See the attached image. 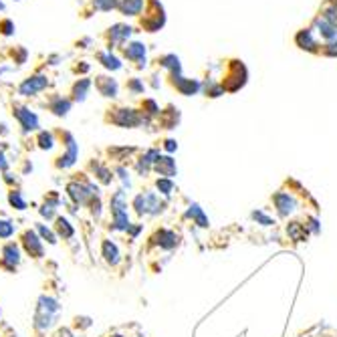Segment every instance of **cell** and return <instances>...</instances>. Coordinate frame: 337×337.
Instances as JSON below:
<instances>
[{
	"label": "cell",
	"mask_w": 337,
	"mask_h": 337,
	"mask_svg": "<svg viewBox=\"0 0 337 337\" xmlns=\"http://www.w3.org/2000/svg\"><path fill=\"white\" fill-rule=\"evenodd\" d=\"M113 337H121V335H113Z\"/></svg>",
	"instance_id": "bcb514c9"
},
{
	"label": "cell",
	"mask_w": 337,
	"mask_h": 337,
	"mask_svg": "<svg viewBox=\"0 0 337 337\" xmlns=\"http://www.w3.org/2000/svg\"><path fill=\"white\" fill-rule=\"evenodd\" d=\"M95 87L97 91L103 95V97H117V81L111 79V77H105V75H99L95 79Z\"/></svg>",
	"instance_id": "9a60e30c"
},
{
	"label": "cell",
	"mask_w": 337,
	"mask_h": 337,
	"mask_svg": "<svg viewBox=\"0 0 337 337\" xmlns=\"http://www.w3.org/2000/svg\"><path fill=\"white\" fill-rule=\"evenodd\" d=\"M79 71H81V73H87V71H89V65H87V63H85V65H79V67H77V73H79Z\"/></svg>",
	"instance_id": "7bdbcfd3"
},
{
	"label": "cell",
	"mask_w": 337,
	"mask_h": 337,
	"mask_svg": "<svg viewBox=\"0 0 337 337\" xmlns=\"http://www.w3.org/2000/svg\"><path fill=\"white\" fill-rule=\"evenodd\" d=\"M111 212H113V224L117 230H123L130 226V218H128V200H125V192L119 190L115 192V196L111 198Z\"/></svg>",
	"instance_id": "3957f363"
},
{
	"label": "cell",
	"mask_w": 337,
	"mask_h": 337,
	"mask_svg": "<svg viewBox=\"0 0 337 337\" xmlns=\"http://www.w3.org/2000/svg\"><path fill=\"white\" fill-rule=\"evenodd\" d=\"M47 85H49V79L45 75H33V77H29L20 83L18 93L25 95V97H31V95H36L38 91H43Z\"/></svg>",
	"instance_id": "8992f818"
},
{
	"label": "cell",
	"mask_w": 337,
	"mask_h": 337,
	"mask_svg": "<svg viewBox=\"0 0 337 337\" xmlns=\"http://www.w3.org/2000/svg\"><path fill=\"white\" fill-rule=\"evenodd\" d=\"M158 63H160V67H164V69L170 71V77H174V75H182V63H180V59H178L174 53L160 57V59H158Z\"/></svg>",
	"instance_id": "ac0fdd59"
},
{
	"label": "cell",
	"mask_w": 337,
	"mask_h": 337,
	"mask_svg": "<svg viewBox=\"0 0 337 337\" xmlns=\"http://www.w3.org/2000/svg\"><path fill=\"white\" fill-rule=\"evenodd\" d=\"M150 240H152V244H158L164 250H174L180 244V236L174 233V230H170V228H160V230H156V235Z\"/></svg>",
	"instance_id": "52a82bcc"
},
{
	"label": "cell",
	"mask_w": 337,
	"mask_h": 337,
	"mask_svg": "<svg viewBox=\"0 0 337 337\" xmlns=\"http://www.w3.org/2000/svg\"><path fill=\"white\" fill-rule=\"evenodd\" d=\"M0 10H4V4L2 2H0Z\"/></svg>",
	"instance_id": "f6af8a7d"
},
{
	"label": "cell",
	"mask_w": 337,
	"mask_h": 337,
	"mask_svg": "<svg viewBox=\"0 0 337 337\" xmlns=\"http://www.w3.org/2000/svg\"><path fill=\"white\" fill-rule=\"evenodd\" d=\"M313 29L317 31V34L325 40V43H329V40H335L337 38V27L331 25L327 18H323L321 14L313 20Z\"/></svg>",
	"instance_id": "30bf717a"
},
{
	"label": "cell",
	"mask_w": 337,
	"mask_h": 337,
	"mask_svg": "<svg viewBox=\"0 0 337 337\" xmlns=\"http://www.w3.org/2000/svg\"><path fill=\"white\" fill-rule=\"evenodd\" d=\"M99 61H101V65L105 69H109V71H119L121 69V61L111 53H99Z\"/></svg>",
	"instance_id": "d4e9b609"
},
{
	"label": "cell",
	"mask_w": 337,
	"mask_h": 337,
	"mask_svg": "<svg viewBox=\"0 0 337 337\" xmlns=\"http://www.w3.org/2000/svg\"><path fill=\"white\" fill-rule=\"evenodd\" d=\"M10 204H12V206H16L18 210H23V208H27L25 200H23V198H20V192H12V194H10Z\"/></svg>",
	"instance_id": "74e56055"
},
{
	"label": "cell",
	"mask_w": 337,
	"mask_h": 337,
	"mask_svg": "<svg viewBox=\"0 0 337 337\" xmlns=\"http://www.w3.org/2000/svg\"><path fill=\"white\" fill-rule=\"evenodd\" d=\"M4 261H6V267H8V269H12V267L18 263V250H16L14 244H8V246L4 248Z\"/></svg>",
	"instance_id": "f546056e"
},
{
	"label": "cell",
	"mask_w": 337,
	"mask_h": 337,
	"mask_svg": "<svg viewBox=\"0 0 337 337\" xmlns=\"http://www.w3.org/2000/svg\"><path fill=\"white\" fill-rule=\"evenodd\" d=\"M65 139H67V154L59 158V162H57L59 168H69L77 160V143H75V139L69 134H65Z\"/></svg>",
	"instance_id": "e0dca14e"
},
{
	"label": "cell",
	"mask_w": 337,
	"mask_h": 337,
	"mask_svg": "<svg viewBox=\"0 0 337 337\" xmlns=\"http://www.w3.org/2000/svg\"><path fill=\"white\" fill-rule=\"evenodd\" d=\"M188 218H192L194 220V224H198L200 228H208V218H206V214L202 212V208L198 206V204H192L190 206V210H188Z\"/></svg>",
	"instance_id": "cb8c5ba5"
},
{
	"label": "cell",
	"mask_w": 337,
	"mask_h": 337,
	"mask_svg": "<svg viewBox=\"0 0 337 337\" xmlns=\"http://www.w3.org/2000/svg\"><path fill=\"white\" fill-rule=\"evenodd\" d=\"M250 218L255 220L257 224H261V226H272L275 224V218H270V216H267L263 210H255V212L250 214Z\"/></svg>",
	"instance_id": "1f68e13d"
},
{
	"label": "cell",
	"mask_w": 337,
	"mask_h": 337,
	"mask_svg": "<svg viewBox=\"0 0 337 337\" xmlns=\"http://www.w3.org/2000/svg\"><path fill=\"white\" fill-rule=\"evenodd\" d=\"M128 89L132 91V93H135V95H139V93H143V83L139 81V79H130L128 81Z\"/></svg>",
	"instance_id": "8d00e7d4"
},
{
	"label": "cell",
	"mask_w": 337,
	"mask_h": 337,
	"mask_svg": "<svg viewBox=\"0 0 337 337\" xmlns=\"http://www.w3.org/2000/svg\"><path fill=\"white\" fill-rule=\"evenodd\" d=\"M158 119H160V125L164 130H174L180 123V109L174 107V105H170V107H166L164 111H160Z\"/></svg>",
	"instance_id": "5bb4252c"
},
{
	"label": "cell",
	"mask_w": 337,
	"mask_h": 337,
	"mask_svg": "<svg viewBox=\"0 0 337 337\" xmlns=\"http://www.w3.org/2000/svg\"><path fill=\"white\" fill-rule=\"evenodd\" d=\"M141 109H143V117H158L160 115V105L154 99H145L141 103Z\"/></svg>",
	"instance_id": "f1b7e54d"
},
{
	"label": "cell",
	"mask_w": 337,
	"mask_h": 337,
	"mask_svg": "<svg viewBox=\"0 0 337 337\" xmlns=\"http://www.w3.org/2000/svg\"><path fill=\"white\" fill-rule=\"evenodd\" d=\"M89 89H91V81L89 79H79L73 85V99L75 101H85Z\"/></svg>",
	"instance_id": "7402d4cb"
},
{
	"label": "cell",
	"mask_w": 337,
	"mask_h": 337,
	"mask_svg": "<svg viewBox=\"0 0 337 337\" xmlns=\"http://www.w3.org/2000/svg\"><path fill=\"white\" fill-rule=\"evenodd\" d=\"M164 150H166L168 154H174V152L178 150V141H176V139H170V137L164 139Z\"/></svg>",
	"instance_id": "60d3db41"
},
{
	"label": "cell",
	"mask_w": 337,
	"mask_h": 337,
	"mask_svg": "<svg viewBox=\"0 0 337 337\" xmlns=\"http://www.w3.org/2000/svg\"><path fill=\"white\" fill-rule=\"evenodd\" d=\"M103 257H105V261L111 263V265H115L119 261V250H117V246L111 240H105L103 242Z\"/></svg>",
	"instance_id": "4316f807"
},
{
	"label": "cell",
	"mask_w": 337,
	"mask_h": 337,
	"mask_svg": "<svg viewBox=\"0 0 337 337\" xmlns=\"http://www.w3.org/2000/svg\"><path fill=\"white\" fill-rule=\"evenodd\" d=\"M248 81V69L240 59H230L226 63V71L222 75V87L226 93H236L240 91Z\"/></svg>",
	"instance_id": "6da1fadb"
},
{
	"label": "cell",
	"mask_w": 337,
	"mask_h": 337,
	"mask_svg": "<svg viewBox=\"0 0 337 337\" xmlns=\"http://www.w3.org/2000/svg\"><path fill=\"white\" fill-rule=\"evenodd\" d=\"M0 33H2L4 36H10L14 33V25L10 23V20H2V23H0Z\"/></svg>",
	"instance_id": "ab89813d"
},
{
	"label": "cell",
	"mask_w": 337,
	"mask_h": 337,
	"mask_svg": "<svg viewBox=\"0 0 337 337\" xmlns=\"http://www.w3.org/2000/svg\"><path fill=\"white\" fill-rule=\"evenodd\" d=\"M0 170H6V160L2 154H0Z\"/></svg>",
	"instance_id": "ee69618b"
},
{
	"label": "cell",
	"mask_w": 337,
	"mask_h": 337,
	"mask_svg": "<svg viewBox=\"0 0 337 337\" xmlns=\"http://www.w3.org/2000/svg\"><path fill=\"white\" fill-rule=\"evenodd\" d=\"M69 194H71V198L75 200V202H85L93 192H91V186H85V184H77V182H73V184H69Z\"/></svg>",
	"instance_id": "ffe728a7"
},
{
	"label": "cell",
	"mask_w": 337,
	"mask_h": 337,
	"mask_svg": "<svg viewBox=\"0 0 337 337\" xmlns=\"http://www.w3.org/2000/svg\"><path fill=\"white\" fill-rule=\"evenodd\" d=\"M38 230H40V235H43V236H45V238H47V240H49V242H55V238H53V235H51V233H49V230H47V228H45V226H40V228H38Z\"/></svg>",
	"instance_id": "b9f144b4"
},
{
	"label": "cell",
	"mask_w": 337,
	"mask_h": 337,
	"mask_svg": "<svg viewBox=\"0 0 337 337\" xmlns=\"http://www.w3.org/2000/svg\"><path fill=\"white\" fill-rule=\"evenodd\" d=\"M25 246H27V250L31 252L33 257H43V246H40V242H38L34 233H27L25 235Z\"/></svg>",
	"instance_id": "603a6c76"
},
{
	"label": "cell",
	"mask_w": 337,
	"mask_h": 337,
	"mask_svg": "<svg viewBox=\"0 0 337 337\" xmlns=\"http://www.w3.org/2000/svg\"><path fill=\"white\" fill-rule=\"evenodd\" d=\"M156 188L164 194V196H170L172 192H174V182H172V178H160L158 182H156Z\"/></svg>",
	"instance_id": "4dcf8cb0"
},
{
	"label": "cell",
	"mask_w": 337,
	"mask_h": 337,
	"mask_svg": "<svg viewBox=\"0 0 337 337\" xmlns=\"http://www.w3.org/2000/svg\"><path fill=\"white\" fill-rule=\"evenodd\" d=\"M113 125H117V128H137V125H141V121L145 117H141L135 109H113V113H109L107 117Z\"/></svg>",
	"instance_id": "277c9868"
},
{
	"label": "cell",
	"mask_w": 337,
	"mask_h": 337,
	"mask_svg": "<svg viewBox=\"0 0 337 337\" xmlns=\"http://www.w3.org/2000/svg\"><path fill=\"white\" fill-rule=\"evenodd\" d=\"M71 109V101L69 99H63V97H55L51 101V111L55 115H67Z\"/></svg>",
	"instance_id": "484cf974"
},
{
	"label": "cell",
	"mask_w": 337,
	"mask_h": 337,
	"mask_svg": "<svg viewBox=\"0 0 337 337\" xmlns=\"http://www.w3.org/2000/svg\"><path fill=\"white\" fill-rule=\"evenodd\" d=\"M10 235H12V224L6 222V220H0V236L6 238V236H10Z\"/></svg>",
	"instance_id": "f35d334b"
},
{
	"label": "cell",
	"mask_w": 337,
	"mask_h": 337,
	"mask_svg": "<svg viewBox=\"0 0 337 337\" xmlns=\"http://www.w3.org/2000/svg\"><path fill=\"white\" fill-rule=\"evenodd\" d=\"M154 172L160 174L162 178H174L178 174L176 160H172V156H160L154 164Z\"/></svg>",
	"instance_id": "9c48e42d"
},
{
	"label": "cell",
	"mask_w": 337,
	"mask_h": 337,
	"mask_svg": "<svg viewBox=\"0 0 337 337\" xmlns=\"http://www.w3.org/2000/svg\"><path fill=\"white\" fill-rule=\"evenodd\" d=\"M132 27H128V25H113L111 29H109V40L111 43H125L130 36H132Z\"/></svg>",
	"instance_id": "d6986e66"
},
{
	"label": "cell",
	"mask_w": 337,
	"mask_h": 337,
	"mask_svg": "<svg viewBox=\"0 0 337 337\" xmlns=\"http://www.w3.org/2000/svg\"><path fill=\"white\" fill-rule=\"evenodd\" d=\"M303 224H305V228H307L309 236H315V235H319V233H321V224H319L317 216H311V214H307V216L303 218Z\"/></svg>",
	"instance_id": "83f0119b"
},
{
	"label": "cell",
	"mask_w": 337,
	"mask_h": 337,
	"mask_svg": "<svg viewBox=\"0 0 337 337\" xmlns=\"http://www.w3.org/2000/svg\"><path fill=\"white\" fill-rule=\"evenodd\" d=\"M295 45H297L301 51H307V53H319V47H317V40H315L313 29L297 31V34H295Z\"/></svg>",
	"instance_id": "ba28073f"
},
{
	"label": "cell",
	"mask_w": 337,
	"mask_h": 337,
	"mask_svg": "<svg viewBox=\"0 0 337 337\" xmlns=\"http://www.w3.org/2000/svg\"><path fill=\"white\" fill-rule=\"evenodd\" d=\"M321 55L325 57H337V38L335 40H329V43H325L321 49H319Z\"/></svg>",
	"instance_id": "e575fe53"
},
{
	"label": "cell",
	"mask_w": 337,
	"mask_h": 337,
	"mask_svg": "<svg viewBox=\"0 0 337 337\" xmlns=\"http://www.w3.org/2000/svg\"><path fill=\"white\" fill-rule=\"evenodd\" d=\"M270 202L275 206V212L279 218H289L299 208V200L293 196L291 190H277L270 196Z\"/></svg>",
	"instance_id": "7a4b0ae2"
},
{
	"label": "cell",
	"mask_w": 337,
	"mask_h": 337,
	"mask_svg": "<svg viewBox=\"0 0 337 337\" xmlns=\"http://www.w3.org/2000/svg\"><path fill=\"white\" fill-rule=\"evenodd\" d=\"M285 233H287V238L293 240V242H305L309 238V233H307V228H305V224L301 220H291V222H287Z\"/></svg>",
	"instance_id": "7c38bea8"
},
{
	"label": "cell",
	"mask_w": 337,
	"mask_h": 337,
	"mask_svg": "<svg viewBox=\"0 0 337 337\" xmlns=\"http://www.w3.org/2000/svg\"><path fill=\"white\" fill-rule=\"evenodd\" d=\"M119 12L125 16H139L145 8V0H119Z\"/></svg>",
	"instance_id": "2e32d148"
},
{
	"label": "cell",
	"mask_w": 337,
	"mask_h": 337,
	"mask_svg": "<svg viewBox=\"0 0 337 337\" xmlns=\"http://www.w3.org/2000/svg\"><path fill=\"white\" fill-rule=\"evenodd\" d=\"M170 83H172V87H174L178 93H182L184 97H192V95H198V93L202 91V83H200L198 79H188V77H184V75H174V77H170Z\"/></svg>",
	"instance_id": "5b68a950"
},
{
	"label": "cell",
	"mask_w": 337,
	"mask_h": 337,
	"mask_svg": "<svg viewBox=\"0 0 337 337\" xmlns=\"http://www.w3.org/2000/svg\"><path fill=\"white\" fill-rule=\"evenodd\" d=\"M38 145L43 147V150H51V147H53V135L47 134V132H43V134L38 135Z\"/></svg>",
	"instance_id": "d590c367"
},
{
	"label": "cell",
	"mask_w": 337,
	"mask_h": 337,
	"mask_svg": "<svg viewBox=\"0 0 337 337\" xmlns=\"http://www.w3.org/2000/svg\"><path fill=\"white\" fill-rule=\"evenodd\" d=\"M202 91H204L206 97H212V99L222 97V95L226 93L220 81H206V83H202Z\"/></svg>",
	"instance_id": "44dd1931"
},
{
	"label": "cell",
	"mask_w": 337,
	"mask_h": 337,
	"mask_svg": "<svg viewBox=\"0 0 337 337\" xmlns=\"http://www.w3.org/2000/svg\"><path fill=\"white\" fill-rule=\"evenodd\" d=\"M125 59H130L134 63H137V67H145V45L139 43V40H134V43H128V47L123 49Z\"/></svg>",
	"instance_id": "8fae6325"
},
{
	"label": "cell",
	"mask_w": 337,
	"mask_h": 337,
	"mask_svg": "<svg viewBox=\"0 0 337 337\" xmlns=\"http://www.w3.org/2000/svg\"><path fill=\"white\" fill-rule=\"evenodd\" d=\"M14 117L20 121V125H23V130L25 132H33V130H36L38 128V117L33 113V111H29L27 107H14Z\"/></svg>",
	"instance_id": "4fadbf2b"
},
{
	"label": "cell",
	"mask_w": 337,
	"mask_h": 337,
	"mask_svg": "<svg viewBox=\"0 0 337 337\" xmlns=\"http://www.w3.org/2000/svg\"><path fill=\"white\" fill-rule=\"evenodd\" d=\"M57 230H59V235H61L63 238H71V236H73V228L69 226V222H67L65 218H59V220H57Z\"/></svg>",
	"instance_id": "d6a6232c"
},
{
	"label": "cell",
	"mask_w": 337,
	"mask_h": 337,
	"mask_svg": "<svg viewBox=\"0 0 337 337\" xmlns=\"http://www.w3.org/2000/svg\"><path fill=\"white\" fill-rule=\"evenodd\" d=\"M93 2H95V8H99L103 12H109L119 6V0H93Z\"/></svg>",
	"instance_id": "836d02e7"
}]
</instances>
